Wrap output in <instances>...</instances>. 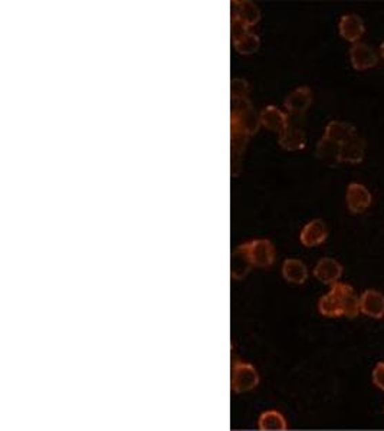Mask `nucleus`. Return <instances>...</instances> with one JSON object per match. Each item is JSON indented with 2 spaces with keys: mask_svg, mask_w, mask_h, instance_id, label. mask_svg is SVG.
<instances>
[{
  "mask_svg": "<svg viewBox=\"0 0 384 431\" xmlns=\"http://www.w3.org/2000/svg\"><path fill=\"white\" fill-rule=\"evenodd\" d=\"M259 118L247 99L233 101V109L230 114V134H243L250 137L259 128Z\"/></svg>",
  "mask_w": 384,
  "mask_h": 431,
  "instance_id": "obj_1",
  "label": "nucleus"
},
{
  "mask_svg": "<svg viewBox=\"0 0 384 431\" xmlns=\"http://www.w3.org/2000/svg\"><path fill=\"white\" fill-rule=\"evenodd\" d=\"M259 384V374L247 362H235L232 368L230 386L235 392H246Z\"/></svg>",
  "mask_w": 384,
  "mask_h": 431,
  "instance_id": "obj_2",
  "label": "nucleus"
},
{
  "mask_svg": "<svg viewBox=\"0 0 384 431\" xmlns=\"http://www.w3.org/2000/svg\"><path fill=\"white\" fill-rule=\"evenodd\" d=\"M249 260L254 266L270 268L275 260V249L268 239H258L243 243Z\"/></svg>",
  "mask_w": 384,
  "mask_h": 431,
  "instance_id": "obj_3",
  "label": "nucleus"
},
{
  "mask_svg": "<svg viewBox=\"0 0 384 431\" xmlns=\"http://www.w3.org/2000/svg\"><path fill=\"white\" fill-rule=\"evenodd\" d=\"M261 13L258 8L250 2H232V14H230V25L236 28H246L254 26L259 22Z\"/></svg>",
  "mask_w": 384,
  "mask_h": 431,
  "instance_id": "obj_4",
  "label": "nucleus"
},
{
  "mask_svg": "<svg viewBox=\"0 0 384 431\" xmlns=\"http://www.w3.org/2000/svg\"><path fill=\"white\" fill-rule=\"evenodd\" d=\"M345 202H347V207L350 211L354 213V214H358V213L365 211L372 206L373 196H372L370 190L367 189L364 185L352 183V185H348V187H347Z\"/></svg>",
  "mask_w": 384,
  "mask_h": 431,
  "instance_id": "obj_5",
  "label": "nucleus"
},
{
  "mask_svg": "<svg viewBox=\"0 0 384 431\" xmlns=\"http://www.w3.org/2000/svg\"><path fill=\"white\" fill-rule=\"evenodd\" d=\"M350 61L356 71H367L378 63V56L370 45L357 42L350 49Z\"/></svg>",
  "mask_w": 384,
  "mask_h": 431,
  "instance_id": "obj_6",
  "label": "nucleus"
},
{
  "mask_svg": "<svg viewBox=\"0 0 384 431\" xmlns=\"http://www.w3.org/2000/svg\"><path fill=\"white\" fill-rule=\"evenodd\" d=\"M360 312L372 319L384 318V295L376 289H365L360 295Z\"/></svg>",
  "mask_w": 384,
  "mask_h": 431,
  "instance_id": "obj_7",
  "label": "nucleus"
},
{
  "mask_svg": "<svg viewBox=\"0 0 384 431\" xmlns=\"http://www.w3.org/2000/svg\"><path fill=\"white\" fill-rule=\"evenodd\" d=\"M314 276L324 285H336L343 276L341 263L332 257H323L314 268Z\"/></svg>",
  "mask_w": 384,
  "mask_h": 431,
  "instance_id": "obj_8",
  "label": "nucleus"
},
{
  "mask_svg": "<svg viewBox=\"0 0 384 431\" xmlns=\"http://www.w3.org/2000/svg\"><path fill=\"white\" fill-rule=\"evenodd\" d=\"M338 30L343 39H345L350 43H357L363 35L365 33V26L364 21L360 18L358 14H344L341 16L340 23H338Z\"/></svg>",
  "mask_w": 384,
  "mask_h": 431,
  "instance_id": "obj_9",
  "label": "nucleus"
},
{
  "mask_svg": "<svg viewBox=\"0 0 384 431\" xmlns=\"http://www.w3.org/2000/svg\"><path fill=\"white\" fill-rule=\"evenodd\" d=\"M331 288H334L337 291L340 299H341V305H343V311H344V317L347 318H357L360 312V296L356 293L354 288L348 284H343V282H338V284L332 285Z\"/></svg>",
  "mask_w": 384,
  "mask_h": 431,
  "instance_id": "obj_10",
  "label": "nucleus"
},
{
  "mask_svg": "<svg viewBox=\"0 0 384 431\" xmlns=\"http://www.w3.org/2000/svg\"><path fill=\"white\" fill-rule=\"evenodd\" d=\"M312 104V91L308 87H299L285 98V109L291 115H303Z\"/></svg>",
  "mask_w": 384,
  "mask_h": 431,
  "instance_id": "obj_11",
  "label": "nucleus"
},
{
  "mask_svg": "<svg viewBox=\"0 0 384 431\" xmlns=\"http://www.w3.org/2000/svg\"><path fill=\"white\" fill-rule=\"evenodd\" d=\"M232 41H233V45H235L236 51L242 55L254 54L259 48L258 35H255V33H252L246 28L232 26Z\"/></svg>",
  "mask_w": 384,
  "mask_h": 431,
  "instance_id": "obj_12",
  "label": "nucleus"
},
{
  "mask_svg": "<svg viewBox=\"0 0 384 431\" xmlns=\"http://www.w3.org/2000/svg\"><path fill=\"white\" fill-rule=\"evenodd\" d=\"M328 238V229L325 223L320 219L311 220L304 226L301 230V235H299V240L305 247H314L324 243Z\"/></svg>",
  "mask_w": 384,
  "mask_h": 431,
  "instance_id": "obj_13",
  "label": "nucleus"
},
{
  "mask_svg": "<svg viewBox=\"0 0 384 431\" xmlns=\"http://www.w3.org/2000/svg\"><path fill=\"white\" fill-rule=\"evenodd\" d=\"M259 121H261V124H262L265 128H268V129L275 131V132H279V134H282V132L290 127L288 115H287L285 112H282L281 109H278V108L274 107V105L266 107V108L261 112Z\"/></svg>",
  "mask_w": 384,
  "mask_h": 431,
  "instance_id": "obj_14",
  "label": "nucleus"
},
{
  "mask_svg": "<svg viewBox=\"0 0 384 431\" xmlns=\"http://www.w3.org/2000/svg\"><path fill=\"white\" fill-rule=\"evenodd\" d=\"M365 156V141L356 136L340 147V161L348 164H360Z\"/></svg>",
  "mask_w": 384,
  "mask_h": 431,
  "instance_id": "obj_15",
  "label": "nucleus"
},
{
  "mask_svg": "<svg viewBox=\"0 0 384 431\" xmlns=\"http://www.w3.org/2000/svg\"><path fill=\"white\" fill-rule=\"evenodd\" d=\"M356 136H357L356 128L352 124L344 123V121H331V123H328V125L325 127V131H324L325 138L337 143L340 145L348 140H352Z\"/></svg>",
  "mask_w": 384,
  "mask_h": 431,
  "instance_id": "obj_16",
  "label": "nucleus"
},
{
  "mask_svg": "<svg viewBox=\"0 0 384 431\" xmlns=\"http://www.w3.org/2000/svg\"><path fill=\"white\" fill-rule=\"evenodd\" d=\"M282 276L290 284L303 285L308 277V269L305 263L298 259H287L282 264Z\"/></svg>",
  "mask_w": 384,
  "mask_h": 431,
  "instance_id": "obj_17",
  "label": "nucleus"
},
{
  "mask_svg": "<svg viewBox=\"0 0 384 431\" xmlns=\"http://www.w3.org/2000/svg\"><path fill=\"white\" fill-rule=\"evenodd\" d=\"M340 144L323 137L315 148V154L328 167H336L340 161Z\"/></svg>",
  "mask_w": 384,
  "mask_h": 431,
  "instance_id": "obj_18",
  "label": "nucleus"
},
{
  "mask_svg": "<svg viewBox=\"0 0 384 431\" xmlns=\"http://www.w3.org/2000/svg\"><path fill=\"white\" fill-rule=\"evenodd\" d=\"M319 311L323 317H327V318L344 317L341 299H340V296H338L336 289L331 288L328 293L321 296V299L319 301Z\"/></svg>",
  "mask_w": 384,
  "mask_h": 431,
  "instance_id": "obj_19",
  "label": "nucleus"
},
{
  "mask_svg": "<svg viewBox=\"0 0 384 431\" xmlns=\"http://www.w3.org/2000/svg\"><path fill=\"white\" fill-rule=\"evenodd\" d=\"M305 143L307 140H305L304 131L292 125H290L279 136V145L283 148V150H288V151L303 150V148L305 147Z\"/></svg>",
  "mask_w": 384,
  "mask_h": 431,
  "instance_id": "obj_20",
  "label": "nucleus"
},
{
  "mask_svg": "<svg viewBox=\"0 0 384 431\" xmlns=\"http://www.w3.org/2000/svg\"><path fill=\"white\" fill-rule=\"evenodd\" d=\"M252 266V263L249 260L247 252L245 249V244H241L235 252L232 253L230 259V273L233 279H242Z\"/></svg>",
  "mask_w": 384,
  "mask_h": 431,
  "instance_id": "obj_21",
  "label": "nucleus"
},
{
  "mask_svg": "<svg viewBox=\"0 0 384 431\" xmlns=\"http://www.w3.org/2000/svg\"><path fill=\"white\" fill-rule=\"evenodd\" d=\"M258 427L262 431H285L288 428V423L279 411L270 410L261 414Z\"/></svg>",
  "mask_w": 384,
  "mask_h": 431,
  "instance_id": "obj_22",
  "label": "nucleus"
},
{
  "mask_svg": "<svg viewBox=\"0 0 384 431\" xmlns=\"http://www.w3.org/2000/svg\"><path fill=\"white\" fill-rule=\"evenodd\" d=\"M249 87L243 79H233L230 82V96L232 101H239V99H247Z\"/></svg>",
  "mask_w": 384,
  "mask_h": 431,
  "instance_id": "obj_23",
  "label": "nucleus"
},
{
  "mask_svg": "<svg viewBox=\"0 0 384 431\" xmlns=\"http://www.w3.org/2000/svg\"><path fill=\"white\" fill-rule=\"evenodd\" d=\"M372 381L378 390L384 391V362L376 364V367L372 371Z\"/></svg>",
  "mask_w": 384,
  "mask_h": 431,
  "instance_id": "obj_24",
  "label": "nucleus"
},
{
  "mask_svg": "<svg viewBox=\"0 0 384 431\" xmlns=\"http://www.w3.org/2000/svg\"><path fill=\"white\" fill-rule=\"evenodd\" d=\"M380 55H381V58L384 59V42L380 45Z\"/></svg>",
  "mask_w": 384,
  "mask_h": 431,
  "instance_id": "obj_25",
  "label": "nucleus"
}]
</instances>
